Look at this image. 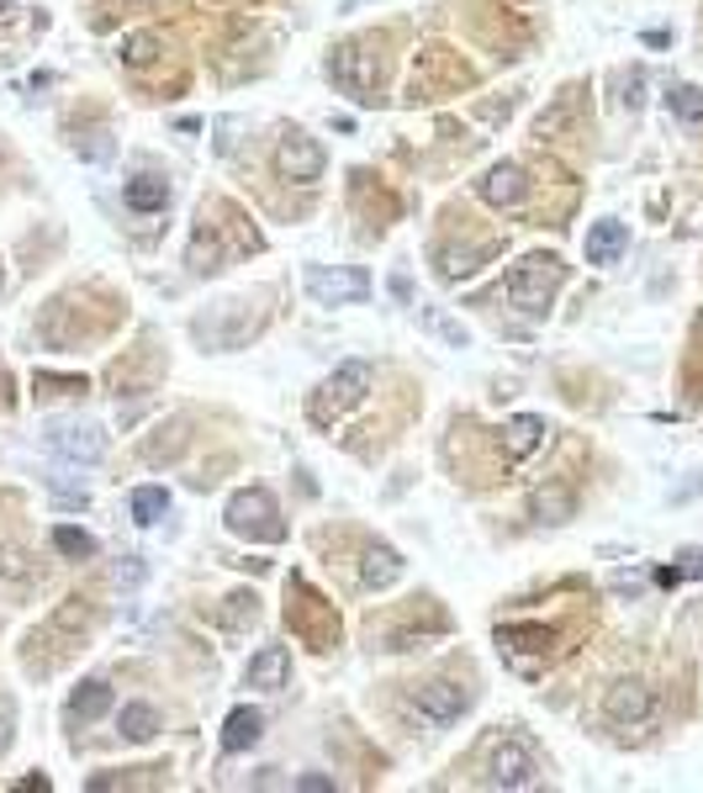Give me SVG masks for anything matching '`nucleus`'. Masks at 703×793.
I'll use <instances>...</instances> for the list:
<instances>
[{
	"instance_id": "obj_1",
	"label": "nucleus",
	"mask_w": 703,
	"mask_h": 793,
	"mask_svg": "<svg viewBox=\"0 0 703 793\" xmlns=\"http://www.w3.org/2000/svg\"><path fill=\"white\" fill-rule=\"evenodd\" d=\"M566 280V265L555 260V254H529V260H519L514 271H508V302L523 307V312H545L555 297V286Z\"/></svg>"
},
{
	"instance_id": "obj_2",
	"label": "nucleus",
	"mask_w": 703,
	"mask_h": 793,
	"mask_svg": "<svg viewBox=\"0 0 703 793\" xmlns=\"http://www.w3.org/2000/svg\"><path fill=\"white\" fill-rule=\"evenodd\" d=\"M370 381H376V370H370L366 360H344V366L318 387V396H312V418L329 424V418H338V413H349L355 402H366Z\"/></svg>"
},
{
	"instance_id": "obj_3",
	"label": "nucleus",
	"mask_w": 703,
	"mask_h": 793,
	"mask_svg": "<svg viewBox=\"0 0 703 793\" xmlns=\"http://www.w3.org/2000/svg\"><path fill=\"white\" fill-rule=\"evenodd\" d=\"M228 529H233V535H249V540H265V545H276L280 535H286L276 497L265 487L233 492V503H228Z\"/></svg>"
},
{
	"instance_id": "obj_4",
	"label": "nucleus",
	"mask_w": 703,
	"mask_h": 793,
	"mask_svg": "<svg viewBox=\"0 0 703 793\" xmlns=\"http://www.w3.org/2000/svg\"><path fill=\"white\" fill-rule=\"evenodd\" d=\"M540 783V762H534V751L523 746L519 735H508V740H497L487 757V789H534Z\"/></svg>"
},
{
	"instance_id": "obj_5",
	"label": "nucleus",
	"mask_w": 703,
	"mask_h": 793,
	"mask_svg": "<svg viewBox=\"0 0 703 793\" xmlns=\"http://www.w3.org/2000/svg\"><path fill=\"white\" fill-rule=\"evenodd\" d=\"M291 587H297V598H302V604H286V624H291L302 641L318 645V651H323V645H334L338 619L329 613V604H323V598H318V593H312L302 577H291Z\"/></svg>"
},
{
	"instance_id": "obj_6",
	"label": "nucleus",
	"mask_w": 703,
	"mask_h": 793,
	"mask_svg": "<svg viewBox=\"0 0 703 793\" xmlns=\"http://www.w3.org/2000/svg\"><path fill=\"white\" fill-rule=\"evenodd\" d=\"M329 74H334V85L355 95V101H376V85H381V64L370 54L366 43H344L329 64Z\"/></svg>"
},
{
	"instance_id": "obj_7",
	"label": "nucleus",
	"mask_w": 703,
	"mask_h": 793,
	"mask_svg": "<svg viewBox=\"0 0 703 793\" xmlns=\"http://www.w3.org/2000/svg\"><path fill=\"white\" fill-rule=\"evenodd\" d=\"M465 703H471V693H465L460 682H428V688H418V699H413V720H418L424 731H445L450 720L465 714Z\"/></svg>"
},
{
	"instance_id": "obj_8",
	"label": "nucleus",
	"mask_w": 703,
	"mask_h": 793,
	"mask_svg": "<svg viewBox=\"0 0 703 793\" xmlns=\"http://www.w3.org/2000/svg\"><path fill=\"white\" fill-rule=\"evenodd\" d=\"M307 291L323 307H349L370 297V275L355 271V265H344V271H307Z\"/></svg>"
},
{
	"instance_id": "obj_9",
	"label": "nucleus",
	"mask_w": 703,
	"mask_h": 793,
	"mask_svg": "<svg viewBox=\"0 0 703 793\" xmlns=\"http://www.w3.org/2000/svg\"><path fill=\"white\" fill-rule=\"evenodd\" d=\"M276 170L286 175V181L312 185L318 175H323V149H318V138H307L302 127H291V133L280 138V149H276Z\"/></svg>"
},
{
	"instance_id": "obj_10",
	"label": "nucleus",
	"mask_w": 703,
	"mask_h": 793,
	"mask_svg": "<svg viewBox=\"0 0 703 793\" xmlns=\"http://www.w3.org/2000/svg\"><path fill=\"white\" fill-rule=\"evenodd\" d=\"M609 720L613 725H630V731H641V725H650L656 720V693L645 688V682H635V677H624V682H613L609 688Z\"/></svg>"
},
{
	"instance_id": "obj_11",
	"label": "nucleus",
	"mask_w": 703,
	"mask_h": 793,
	"mask_svg": "<svg viewBox=\"0 0 703 793\" xmlns=\"http://www.w3.org/2000/svg\"><path fill=\"white\" fill-rule=\"evenodd\" d=\"M48 445L69 460H101L106 456V434L95 424H54L48 428Z\"/></svg>"
},
{
	"instance_id": "obj_12",
	"label": "nucleus",
	"mask_w": 703,
	"mask_h": 793,
	"mask_svg": "<svg viewBox=\"0 0 703 793\" xmlns=\"http://www.w3.org/2000/svg\"><path fill=\"white\" fill-rule=\"evenodd\" d=\"M249 688H265V693H280L286 688V677H291V651L286 645H265L254 662H249Z\"/></svg>"
},
{
	"instance_id": "obj_13",
	"label": "nucleus",
	"mask_w": 703,
	"mask_h": 793,
	"mask_svg": "<svg viewBox=\"0 0 703 793\" xmlns=\"http://www.w3.org/2000/svg\"><path fill=\"white\" fill-rule=\"evenodd\" d=\"M540 445H545V418L519 413V418H508V424H503V456H508V460L534 456Z\"/></svg>"
},
{
	"instance_id": "obj_14",
	"label": "nucleus",
	"mask_w": 703,
	"mask_h": 793,
	"mask_svg": "<svg viewBox=\"0 0 703 793\" xmlns=\"http://www.w3.org/2000/svg\"><path fill=\"white\" fill-rule=\"evenodd\" d=\"M482 196H487L492 207H519L523 196H529V181H523L519 164H497V170H487V181H482Z\"/></svg>"
},
{
	"instance_id": "obj_15",
	"label": "nucleus",
	"mask_w": 703,
	"mask_h": 793,
	"mask_svg": "<svg viewBox=\"0 0 703 793\" xmlns=\"http://www.w3.org/2000/svg\"><path fill=\"white\" fill-rule=\"evenodd\" d=\"M624 249H630V228L609 217V222H598V228L587 233V265H613Z\"/></svg>"
},
{
	"instance_id": "obj_16",
	"label": "nucleus",
	"mask_w": 703,
	"mask_h": 793,
	"mask_svg": "<svg viewBox=\"0 0 703 793\" xmlns=\"http://www.w3.org/2000/svg\"><path fill=\"white\" fill-rule=\"evenodd\" d=\"M112 709V688L101 682V677H91V682H80L74 693H69V720H80V725H91V720H101Z\"/></svg>"
},
{
	"instance_id": "obj_17",
	"label": "nucleus",
	"mask_w": 703,
	"mask_h": 793,
	"mask_svg": "<svg viewBox=\"0 0 703 793\" xmlns=\"http://www.w3.org/2000/svg\"><path fill=\"white\" fill-rule=\"evenodd\" d=\"M265 731V714L260 709H233L228 725H222V751H249L254 740Z\"/></svg>"
},
{
	"instance_id": "obj_18",
	"label": "nucleus",
	"mask_w": 703,
	"mask_h": 793,
	"mask_svg": "<svg viewBox=\"0 0 703 793\" xmlns=\"http://www.w3.org/2000/svg\"><path fill=\"white\" fill-rule=\"evenodd\" d=\"M123 196H127L132 212H159V207L170 202V181H159V175H132Z\"/></svg>"
},
{
	"instance_id": "obj_19",
	"label": "nucleus",
	"mask_w": 703,
	"mask_h": 793,
	"mask_svg": "<svg viewBox=\"0 0 703 793\" xmlns=\"http://www.w3.org/2000/svg\"><path fill=\"white\" fill-rule=\"evenodd\" d=\"M360 577H366V587H392V582L402 577V555L392 545H370Z\"/></svg>"
},
{
	"instance_id": "obj_20",
	"label": "nucleus",
	"mask_w": 703,
	"mask_h": 793,
	"mask_svg": "<svg viewBox=\"0 0 703 793\" xmlns=\"http://www.w3.org/2000/svg\"><path fill=\"white\" fill-rule=\"evenodd\" d=\"M497 645H508V651H551L555 635L540 630V624H503V630H497Z\"/></svg>"
},
{
	"instance_id": "obj_21",
	"label": "nucleus",
	"mask_w": 703,
	"mask_h": 793,
	"mask_svg": "<svg viewBox=\"0 0 703 793\" xmlns=\"http://www.w3.org/2000/svg\"><path fill=\"white\" fill-rule=\"evenodd\" d=\"M170 514V492L164 487H138L132 492V519L138 524H159Z\"/></svg>"
},
{
	"instance_id": "obj_22",
	"label": "nucleus",
	"mask_w": 703,
	"mask_h": 793,
	"mask_svg": "<svg viewBox=\"0 0 703 793\" xmlns=\"http://www.w3.org/2000/svg\"><path fill=\"white\" fill-rule=\"evenodd\" d=\"M153 54H159V37H149V32H132V37H123V43H117V59H123L127 69H143V64H153Z\"/></svg>"
},
{
	"instance_id": "obj_23",
	"label": "nucleus",
	"mask_w": 703,
	"mask_h": 793,
	"mask_svg": "<svg viewBox=\"0 0 703 793\" xmlns=\"http://www.w3.org/2000/svg\"><path fill=\"white\" fill-rule=\"evenodd\" d=\"M153 731H159V714H153L149 703H127L123 709V735L127 740H153Z\"/></svg>"
},
{
	"instance_id": "obj_24",
	"label": "nucleus",
	"mask_w": 703,
	"mask_h": 793,
	"mask_svg": "<svg viewBox=\"0 0 703 793\" xmlns=\"http://www.w3.org/2000/svg\"><path fill=\"white\" fill-rule=\"evenodd\" d=\"M667 106H672L677 123H703V91L699 85H672Z\"/></svg>"
},
{
	"instance_id": "obj_25",
	"label": "nucleus",
	"mask_w": 703,
	"mask_h": 793,
	"mask_svg": "<svg viewBox=\"0 0 703 793\" xmlns=\"http://www.w3.org/2000/svg\"><path fill=\"white\" fill-rule=\"evenodd\" d=\"M534 514H540L545 524H566L572 519V492H561V487L534 492Z\"/></svg>"
},
{
	"instance_id": "obj_26",
	"label": "nucleus",
	"mask_w": 703,
	"mask_h": 793,
	"mask_svg": "<svg viewBox=\"0 0 703 793\" xmlns=\"http://www.w3.org/2000/svg\"><path fill=\"white\" fill-rule=\"evenodd\" d=\"M54 545H59V555H69V561H85V555H95V540L85 535V529H54Z\"/></svg>"
},
{
	"instance_id": "obj_27",
	"label": "nucleus",
	"mask_w": 703,
	"mask_h": 793,
	"mask_svg": "<svg viewBox=\"0 0 703 793\" xmlns=\"http://www.w3.org/2000/svg\"><path fill=\"white\" fill-rule=\"evenodd\" d=\"M492 249H465V254H460V249H450V254H445V265H439V275H445V280H460V275H471L476 271V260H487Z\"/></svg>"
},
{
	"instance_id": "obj_28",
	"label": "nucleus",
	"mask_w": 703,
	"mask_h": 793,
	"mask_svg": "<svg viewBox=\"0 0 703 793\" xmlns=\"http://www.w3.org/2000/svg\"><path fill=\"white\" fill-rule=\"evenodd\" d=\"M297 789H302V793H329L334 783H329V778H318V772H307V778H297Z\"/></svg>"
},
{
	"instance_id": "obj_29",
	"label": "nucleus",
	"mask_w": 703,
	"mask_h": 793,
	"mask_svg": "<svg viewBox=\"0 0 703 793\" xmlns=\"http://www.w3.org/2000/svg\"><path fill=\"white\" fill-rule=\"evenodd\" d=\"M624 91H630V95H624V106H641V101H645V95H641L645 80H641V74H630V85H624Z\"/></svg>"
},
{
	"instance_id": "obj_30",
	"label": "nucleus",
	"mask_w": 703,
	"mask_h": 793,
	"mask_svg": "<svg viewBox=\"0 0 703 793\" xmlns=\"http://www.w3.org/2000/svg\"><path fill=\"white\" fill-rule=\"evenodd\" d=\"M5 746H11V709L0 703V751H5Z\"/></svg>"
},
{
	"instance_id": "obj_31",
	"label": "nucleus",
	"mask_w": 703,
	"mask_h": 793,
	"mask_svg": "<svg viewBox=\"0 0 703 793\" xmlns=\"http://www.w3.org/2000/svg\"><path fill=\"white\" fill-rule=\"evenodd\" d=\"M5 5H11V0H0V11H5Z\"/></svg>"
},
{
	"instance_id": "obj_32",
	"label": "nucleus",
	"mask_w": 703,
	"mask_h": 793,
	"mask_svg": "<svg viewBox=\"0 0 703 793\" xmlns=\"http://www.w3.org/2000/svg\"><path fill=\"white\" fill-rule=\"evenodd\" d=\"M0 286H5V271H0Z\"/></svg>"
}]
</instances>
